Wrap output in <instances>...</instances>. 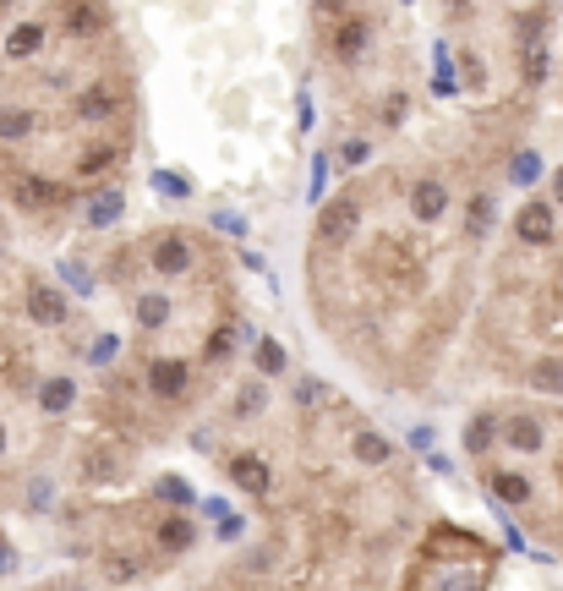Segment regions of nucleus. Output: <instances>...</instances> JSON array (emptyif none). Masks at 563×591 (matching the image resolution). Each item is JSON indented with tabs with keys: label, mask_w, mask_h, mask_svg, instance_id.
<instances>
[{
	"label": "nucleus",
	"mask_w": 563,
	"mask_h": 591,
	"mask_svg": "<svg viewBox=\"0 0 563 591\" xmlns=\"http://www.w3.org/2000/svg\"><path fill=\"white\" fill-rule=\"evenodd\" d=\"M257 367H263V373H285V351H279L274 340H263L257 345Z\"/></svg>",
	"instance_id": "412c9836"
},
{
	"label": "nucleus",
	"mask_w": 563,
	"mask_h": 591,
	"mask_svg": "<svg viewBox=\"0 0 563 591\" xmlns=\"http://www.w3.org/2000/svg\"><path fill=\"white\" fill-rule=\"evenodd\" d=\"M6 570H11V548L0 542V575H6Z\"/></svg>",
	"instance_id": "f704fd0d"
},
{
	"label": "nucleus",
	"mask_w": 563,
	"mask_h": 591,
	"mask_svg": "<svg viewBox=\"0 0 563 591\" xmlns=\"http://www.w3.org/2000/svg\"><path fill=\"white\" fill-rule=\"evenodd\" d=\"M28 318L33 323H66V301H61V291H50V285H33L28 291Z\"/></svg>",
	"instance_id": "f03ea898"
},
{
	"label": "nucleus",
	"mask_w": 563,
	"mask_h": 591,
	"mask_svg": "<svg viewBox=\"0 0 563 591\" xmlns=\"http://www.w3.org/2000/svg\"><path fill=\"white\" fill-rule=\"evenodd\" d=\"M257 411H263V389L252 384V389L236 394V416H257Z\"/></svg>",
	"instance_id": "5701e85b"
},
{
	"label": "nucleus",
	"mask_w": 563,
	"mask_h": 591,
	"mask_svg": "<svg viewBox=\"0 0 563 591\" xmlns=\"http://www.w3.org/2000/svg\"><path fill=\"white\" fill-rule=\"evenodd\" d=\"M487 225H492V203H487V197H476V203H471V230L482 236Z\"/></svg>",
	"instance_id": "b1692460"
},
{
	"label": "nucleus",
	"mask_w": 563,
	"mask_h": 591,
	"mask_svg": "<svg viewBox=\"0 0 563 591\" xmlns=\"http://www.w3.org/2000/svg\"><path fill=\"white\" fill-rule=\"evenodd\" d=\"M553 197H558V208H563V165H558V181H553Z\"/></svg>",
	"instance_id": "c9c22d12"
},
{
	"label": "nucleus",
	"mask_w": 563,
	"mask_h": 591,
	"mask_svg": "<svg viewBox=\"0 0 563 591\" xmlns=\"http://www.w3.org/2000/svg\"><path fill=\"white\" fill-rule=\"evenodd\" d=\"M520 241H531V247H542V241H553V208H547V203H531V208H520Z\"/></svg>",
	"instance_id": "7ed1b4c3"
},
{
	"label": "nucleus",
	"mask_w": 563,
	"mask_h": 591,
	"mask_svg": "<svg viewBox=\"0 0 563 591\" xmlns=\"http://www.w3.org/2000/svg\"><path fill=\"white\" fill-rule=\"evenodd\" d=\"M154 269L159 274H186V269H192V247H186L181 236H164L154 247Z\"/></svg>",
	"instance_id": "20e7f679"
},
{
	"label": "nucleus",
	"mask_w": 563,
	"mask_h": 591,
	"mask_svg": "<svg viewBox=\"0 0 563 591\" xmlns=\"http://www.w3.org/2000/svg\"><path fill=\"white\" fill-rule=\"evenodd\" d=\"M132 575H137V564H132V559H115V564H110V581H115V586L132 581Z\"/></svg>",
	"instance_id": "7c9ffc66"
},
{
	"label": "nucleus",
	"mask_w": 563,
	"mask_h": 591,
	"mask_svg": "<svg viewBox=\"0 0 563 591\" xmlns=\"http://www.w3.org/2000/svg\"><path fill=\"white\" fill-rule=\"evenodd\" d=\"M17 197H22V203H50V187H39V181H22V187H17Z\"/></svg>",
	"instance_id": "393cba45"
},
{
	"label": "nucleus",
	"mask_w": 563,
	"mask_h": 591,
	"mask_svg": "<svg viewBox=\"0 0 563 591\" xmlns=\"http://www.w3.org/2000/svg\"><path fill=\"white\" fill-rule=\"evenodd\" d=\"M356 460L361 466H383V460H389V444H383L378 433H356Z\"/></svg>",
	"instance_id": "2eb2a0df"
},
{
	"label": "nucleus",
	"mask_w": 563,
	"mask_h": 591,
	"mask_svg": "<svg viewBox=\"0 0 563 591\" xmlns=\"http://www.w3.org/2000/svg\"><path fill=\"white\" fill-rule=\"evenodd\" d=\"M159 542H164L170 553L192 548V520H164V526H159Z\"/></svg>",
	"instance_id": "f3484780"
},
{
	"label": "nucleus",
	"mask_w": 563,
	"mask_h": 591,
	"mask_svg": "<svg viewBox=\"0 0 563 591\" xmlns=\"http://www.w3.org/2000/svg\"><path fill=\"white\" fill-rule=\"evenodd\" d=\"M66 22H72V28H93V22H99V11L77 6V11H66Z\"/></svg>",
	"instance_id": "c756f323"
},
{
	"label": "nucleus",
	"mask_w": 563,
	"mask_h": 591,
	"mask_svg": "<svg viewBox=\"0 0 563 591\" xmlns=\"http://www.w3.org/2000/svg\"><path fill=\"white\" fill-rule=\"evenodd\" d=\"M536 176H542V159H536V154H514V181H520V187H531Z\"/></svg>",
	"instance_id": "4be33fe9"
},
{
	"label": "nucleus",
	"mask_w": 563,
	"mask_h": 591,
	"mask_svg": "<svg viewBox=\"0 0 563 591\" xmlns=\"http://www.w3.org/2000/svg\"><path fill=\"white\" fill-rule=\"evenodd\" d=\"M547 33H525V83L531 88H542L547 83Z\"/></svg>",
	"instance_id": "423d86ee"
},
{
	"label": "nucleus",
	"mask_w": 563,
	"mask_h": 591,
	"mask_svg": "<svg viewBox=\"0 0 563 591\" xmlns=\"http://www.w3.org/2000/svg\"><path fill=\"white\" fill-rule=\"evenodd\" d=\"M230 340H236V329H219L214 345H208V356H214V362H219V356H230Z\"/></svg>",
	"instance_id": "cd10ccee"
},
{
	"label": "nucleus",
	"mask_w": 563,
	"mask_h": 591,
	"mask_svg": "<svg viewBox=\"0 0 563 591\" xmlns=\"http://www.w3.org/2000/svg\"><path fill=\"white\" fill-rule=\"evenodd\" d=\"M115 351H121V340H115V334H104V340L99 345H93V362H110V356Z\"/></svg>",
	"instance_id": "c85d7f7f"
},
{
	"label": "nucleus",
	"mask_w": 563,
	"mask_h": 591,
	"mask_svg": "<svg viewBox=\"0 0 563 591\" xmlns=\"http://www.w3.org/2000/svg\"><path fill=\"white\" fill-rule=\"evenodd\" d=\"M110 110H115V94H104V88H93V94H82V115H88V121H104Z\"/></svg>",
	"instance_id": "6ab92c4d"
},
{
	"label": "nucleus",
	"mask_w": 563,
	"mask_h": 591,
	"mask_svg": "<svg viewBox=\"0 0 563 591\" xmlns=\"http://www.w3.org/2000/svg\"><path fill=\"white\" fill-rule=\"evenodd\" d=\"M410 208H416L421 219H438L443 208H449V192H443V181H416V192H410Z\"/></svg>",
	"instance_id": "0eeeda50"
},
{
	"label": "nucleus",
	"mask_w": 563,
	"mask_h": 591,
	"mask_svg": "<svg viewBox=\"0 0 563 591\" xmlns=\"http://www.w3.org/2000/svg\"><path fill=\"white\" fill-rule=\"evenodd\" d=\"M443 591H476V575H449V581H443Z\"/></svg>",
	"instance_id": "473e14b6"
},
{
	"label": "nucleus",
	"mask_w": 563,
	"mask_h": 591,
	"mask_svg": "<svg viewBox=\"0 0 563 591\" xmlns=\"http://www.w3.org/2000/svg\"><path fill=\"white\" fill-rule=\"evenodd\" d=\"M492 438H498V422H492V416H476L471 433H465V449H471V455H482V449H492Z\"/></svg>",
	"instance_id": "dca6fc26"
},
{
	"label": "nucleus",
	"mask_w": 563,
	"mask_h": 591,
	"mask_svg": "<svg viewBox=\"0 0 563 591\" xmlns=\"http://www.w3.org/2000/svg\"><path fill=\"white\" fill-rule=\"evenodd\" d=\"M148 384H154V394H164V400H175V394H186V367L181 362H154L148 367Z\"/></svg>",
	"instance_id": "6e6552de"
},
{
	"label": "nucleus",
	"mask_w": 563,
	"mask_h": 591,
	"mask_svg": "<svg viewBox=\"0 0 563 591\" xmlns=\"http://www.w3.org/2000/svg\"><path fill=\"white\" fill-rule=\"evenodd\" d=\"M356 225H361V208L350 203V197H334V203L323 208V219H318L323 241H350V236H356Z\"/></svg>",
	"instance_id": "f257e3e1"
},
{
	"label": "nucleus",
	"mask_w": 563,
	"mask_h": 591,
	"mask_svg": "<svg viewBox=\"0 0 563 591\" xmlns=\"http://www.w3.org/2000/svg\"><path fill=\"white\" fill-rule=\"evenodd\" d=\"M230 482L246 493H268V466L257 455H241V460H230Z\"/></svg>",
	"instance_id": "39448f33"
},
{
	"label": "nucleus",
	"mask_w": 563,
	"mask_h": 591,
	"mask_svg": "<svg viewBox=\"0 0 563 591\" xmlns=\"http://www.w3.org/2000/svg\"><path fill=\"white\" fill-rule=\"evenodd\" d=\"M28 132H33L28 110H0V137H28Z\"/></svg>",
	"instance_id": "a211bd4d"
},
{
	"label": "nucleus",
	"mask_w": 563,
	"mask_h": 591,
	"mask_svg": "<svg viewBox=\"0 0 563 591\" xmlns=\"http://www.w3.org/2000/svg\"><path fill=\"white\" fill-rule=\"evenodd\" d=\"M110 471H115L110 455H88V477H93V482H110Z\"/></svg>",
	"instance_id": "a878e982"
},
{
	"label": "nucleus",
	"mask_w": 563,
	"mask_h": 591,
	"mask_svg": "<svg viewBox=\"0 0 563 591\" xmlns=\"http://www.w3.org/2000/svg\"><path fill=\"white\" fill-rule=\"evenodd\" d=\"M39 44H44V28H33V22H22V28H11V39H6V55H39Z\"/></svg>",
	"instance_id": "ddd939ff"
},
{
	"label": "nucleus",
	"mask_w": 563,
	"mask_h": 591,
	"mask_svg": "<svg viewBox=\"0 0 563 591\" xmlns=\"http://www.w3.org/2000/svg\"><path fill=\"white\" fill-rule=\"evenodd\" d=\"M0 449H6V433H0Z\"/></svg>",
	"instance_id": "e433bc0d"
},
{
	"label": "nucleus",
	"mask_w": 563,
	"mask_h": 591,
	"mask_svg": "<svg viewBox=\"0 0 563 591\" xmlns=\"http://www.w3.org/2000/svg\"><path fill=\"white\" fill-rule=\"evenodd\" d=\"M126 214V197L121 192H99V197H93V208H88V225H115V219H121Z\"/></svg>",
	"instance_id": "9b49d317"
},
{
	"label": "nucleus",
	"mask_w": 563,
	"mask_h": 591,
	"mask_svg": "<svg viewBox=\"0 0 563 591\" xmlns=\"http://www.w3.org/2000/svg\"><path fill=\"white\" fill-rule=\"evenodd\" d=\"M361 39H367V28H345V33H339V50L356 55V50H361Z\"/></svg>",
	"instance_id": "bb28decb"
},
{
	"label": "nucleus",
	"mask_w": 563,
	"mask_h": 591,
	"mask_svg": "<svg viewBox=\"0 0 563 591\" xmlns=\"http://www.w3.org/2000/svg\"><path fill=\"white\" fill-rule=\"evenodd\" d=\"M503 438H509L514 449H525V455H536V449H542V422H531V416H514Z\"/></svg>",
	"instance_id": "9d476101"
},
{
	"label": "nucleus",
	"mask_w": 563,
	"mask_h": 591,
	"mask_svg": "<svg viewBox=\"0 0 563 591\" xmlns=\"http://www.w3.org/2000/svg\"><path fill=\"white\" fill-rule=\"evenodd\" d=\"M492 493H498L503 504H525V498H531V482L514 477V471H498V477H492Z\"/></svg>",
	"instance_id": "4468645a"
},
{
	"label": "nucleus",
	"mask_w": 563,
	"mask_h": 591,
	"mask_svg": "<svg viewBox=\"0 0 563 591\" xmlns=\"http://www.w3.org/2000/svg\"><path fill=\"white\" fill-rule=\"evenodd\" d=\"M137 323L143 329H164L170 323V296H137Z\"/></svg>",
	"instance_id": "f8f14e48"
},
{
	"label": "nucleus",
	"mask_w": 563,
	"mask_h": 591,
	"mask_svg": "<svg viewBox=\"0 0 563 591\" xmlns=\"http://www.w3.org/2000/svg\"><path fill=\"white\" fill-rule=\"evenodd\" d=\"M318 394H323V384H312V378H307V384H301V405H318Z\"/></svg>",
	"instance_id": "72a5a7b5"
},
{
	"label": "nucleus",
	"mask_w": 563,
	"mask_h": 591,
	"mask_svg": "<svg viewBox=\"0 0 563 591\" xmlns=\"http://www.w3.org/2000/svg\"><path fill=\"white\" fill-rule=\"evenodd\" d=\"M531 384L542 389V394H558V389H563V367H558V362H542V367L531 373Z\"/></svg>",
	"instance_id": "aec40b11"
},
{
	"label": "nucleus",
	"mask_w": 563,
	"mask_h": 591,
	"mask_svg": "<svg viewBox=\"0 0 563 591\" xmlns=\"http://www.w3.org/2000/svg\"><path fill=\"white\" fill-rule=\"evenodd\" d=\"M72 400H77L72 378H50V384L39 389V405H44L50 416H66V411H72Z\"/></svg>",
	"instance_id": "1a4fd4ad"
},
{
	"label": "nucleus",
	"mask_w": 563,
	"mask_h": 591,
	"mask_svg": "<svg viewBox=\"0 0 563 591\" xmlns=\"http://www.w3.org/2000/svg\"><path fill=\"white\" fill-rule=\"evenodd\" d=\"M159 493H164V498H175V504H186V498H192V493H186L175 477H170V482H159Z\"/></svg>",
	"instance_id": "2f4dec72"
}]
</instances>
